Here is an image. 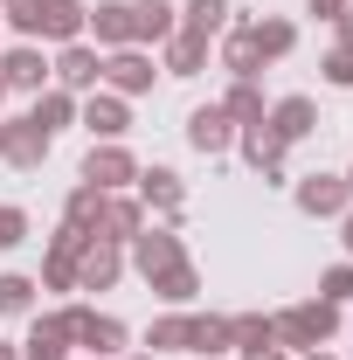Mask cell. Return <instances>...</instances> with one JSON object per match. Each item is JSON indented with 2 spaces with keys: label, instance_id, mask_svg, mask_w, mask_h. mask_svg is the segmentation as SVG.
Listing matches in <instances>:
<instances>
[{
  "label": "cell",
  "instance_id": "cell-1",
  "mask_svg": "<svg viewBox=\"0 0 353 360\" xmlns=\"http://www.w3.org/2000/svg\"><path fill=\"white\" fill-rule=\"evenodd\" d=\"M270 333H284L291 347H319V340L333 333V305H326V298H319V305H298V312H284V319H277Z\"/></svg>",
  "mask_w": 353,
  "mask_h": 360
},
{
  "label": "cell",
  "instance_id": "cell-2",
  "mask_svg": "<svg viewBox=\"0 0 353 360\" xmlns=\"http://www.w3.org/2000/svg\"><path fill=\"white\" fill-rule=\"evenodd\" d=\"M298 208H305V215H340V208H347V180L312 174L305 187H298Z\"/></svg>",
  "mask_w": 353,
  "mask_h": 360
},
{
  "label": "cell",
  "instance_id": "cell-3",
  "mask_svg": "<svg viewBox=\"0 0 353 360\" xmlns=\"http://www.w3.org/2000/svg\"><path fill=\"white\" fill-rule=\"evenodd\" d=\"M84 180H90V187H97V194H104V187H125V180H132V160H125V153H111V146H104V153H90V167H84Z\"/></svg>",
  "mask_w": 353,
  "mask_h": 360
},
{
  "label": "cell",
  "instance_id": "cell-4",
  "mask_svg": "<svg viewBox=\"0 0 353 360\" xmlns=\"http://www.w3.org/2000/svg\"><path fill=\"white\" fill-rule=\"evenodd\" d=\"M187 139H194L201 153H222V146H229V111H194V118H187Z\"/></svg>",
  "mask_w": 353,
  "mask_h": 360
},
{
  "label": "cell",
  "instance_id": "cell-5",
  "mask_svg": "<svg viewBox=\"0 0 353 360\" xmlns=\"http://www.w3.org/2000/svg\"><path fill=\"white\" fill-rule=\"evenodd\" d=\"M0 84H14V90H42V56H35V49H14V56L0 63Z\"/></svg>",
  "mask_w": 353,
  "mask_h": 360
},
{
  "label": "cell",
  "instance_id": "cell-6",
  "mask_svg": "<svg viewBox=\"0 0 353 360\" xmlns=\"http://www.w3.org/2000/svg\"><path fill=\"white\" fill-rule=\"evenodd\" d=\"M270 132H277V139H305L312 132V104H305V97H284V104L270 111Z\"/></svg>",
  "mask_w": 353,
  "mask_h": 360
},
{
  "label": "cell",
  "instance_id": "cell-7",
  "mask_svg": "<svg viewBox=\"0 0 353 360\" xmlns=\"http://www.w3.org/2000/svg\"><path fill=\"white\" fill-rule=\"evenodd\" d=\"M104 77H111L118 90H146V84H153V63L125 49V56H111V63H104Z\"/></svg>",
  "mask_w": 353,
  "mask_h": 360
},
{
  "label": "cell",
  "instance_id": "cell-8",
  "mask_svg": "<svg viewBox=\"0 0 353 360\" xmlns=\"http://www.w3.org/2000/svg\"><path fill=\"white\" fill-rule=\"evenodd\" d=\"M84 28V7L77 0H42V28L35 35H77Z\"/></svg>",
  "mask_w": 353,
  "mask_h": 360
},
{
  "label": "cell",
  "instance_id": "cell-9",
  "mask_svg": "<svg viewBox=\"0 0 353 360\" xmlns=\"http://www.w3.org/2000/svg\"><path fill=\"white\" fill-rule=\"evenodd\" d=\"M77 277H84L90 291H104V284L118 277V250H111V243H97V250H90L84 264H77Z\"/></svg>",
  "mask_w": 353,
  "mask_h": 360
},
{
  "label": "cell",
  "instance_id": "cell-10",
  "mask_svg": "<svg viewBox=\"0 0 353 360\" xmlns=\"http://www.w3.org/2000/svg\"><path fill=\"white\" fill-rule=\"evenodd\" d=\"M97 42H132V7L125 0H104L97 7Z\"/></svg>",
  "mask_w": 353,
  "mask_h": 360
},
{
  "label": "cell",
  "instance_id": "cell-11",
  "mask_svg": "<svg viewBox=\"0 0 353 360\" xmlns=\"http://www.w3.org/2000/svg\"><path fill=\"white\" fill-rule=\"evenodd\" d=\"M132 35H174V7H167V0H139L132 7Z\"/></svg>",
  "mask_w": 353,
  "mask_h": 360
},
{
  "label": "cell",
  "instance_id": "cell-12",
  "mask_svg": "<svg viewBox=\"0 0 353 360\" xmlns=\"http://www.w3.org/2000/svg\"><path fill=\"white\" fill-rule=\"evenodd\" d=\"M222 14H229V0H187V35H215Z\"/></svg>",
  "mask_w": 353,
  "mask_h": 360
},
{
  "label": "cell",
  "instance_id": "cell-13",
  "mask_svg": "<svg viewBox=\"0 0 353 360\" xmlns=\"http://www.w3.org/2000/svg\"><path fill=\"white\" fill-rule=\"evenodd\" d=\"M97 77H104V63H97V56H90V49H70V56H63V84H97Z\"/></svg>",
  "mask_w": 353,
  "mask_h": 360
},
{
  "label": "cell",
  "instance_id": "cell-14",
  "mask_svg": "<svg viewBox=\"0 0 353 360\" xmlns=\"http://www.w3.org/2000/svg\"><path fill=\"white\" fill-rule=\"evenodd\" d=\"M90 132L118 139V132H125V104H118V97H97V104H90Z\"/></svg>",
  "mask_w": 353,
  "mask_h": 360
},
{
  "label": "cell",
  "instance_id": "cell-15",
  "mask_svg": "<svg viewBox=\"0 0 353 360\" xmlns=\"http://www.w3.org/2000/svg\"><path fill=\"white\" fill-rule=\"evenodd\" d=\"M63 340H70V333H63L56 319H49V326H35V340H28V360H63Z\"/></svg>",
  "mask_w": 353,
  "mask_h": 360
},
{
  "label": "cell",
  "instance_id": "cell-16",
  "mask_svg": "<svg viewBox=\"0 0 353 360\" xmlns=\"http://www.w3.org/2000/svg\"><path fill=\"white\" fill-rule=\"evenodd\" d=\"M146 201L153 208H180V180L174 174H146Z\"/></svg>",
  "mask_w": 353,
  "mask_h": 360
},
{
  "label": "cell",
  "instance_id": "cell-17",
  "mask_svg": "<svg viewBox=\"0 0 353 360\" xmlns=\"http://www.w3.org/2000/svg\"><path fill=\"white\" fill-rule=\"evenodd\" d=\"M167 63H174V77H194V70H201V35H180Z\"/></svg>",
  "mask_w": 353,
  "mask_h": 360
},
{
  "label": "cell",
  "instance_id": "cell-18",
  "mask_svg": "<svg viewBox=\"0 0 353 360\" xmlns=\"http://www.w3.org/2000/svg\"><path fill=\"white\" fill-rule=\"evenodd\" d=\"M97 222L111 229V243H118V236H139V208H132V201H118V208H104Z\"/></svg>",
  "mask_w": 353,
  "mask_h": 360
},
{
  "label": "cell",
  "instance_id": "cell-19",
  "mask_svg": "<svg viewBox=\"0 0 353 360\" xmlns=\"http://www.w3.org/2000/svg\"><path fill=\"white\" fill-rule=\"evenodd\" d=\"M250 35H257V56H284V49H291V28H284V21H264V28H250Z\"/></svg>",
  "mask_w": 353,
  "mask_h": 360
},
{
  "label": "cell",
  "instance_id": "cell-20",
  "mask_svg": "<svg viewBox=\"0 0 353 360\" xmlns=\"http://www.w3.org/2000/svg\"><path fill=\"white\" fill-rule=\"evenodd\" d=\"M28 298H35L28 277H0V312H28Z\"/></svg>",
  "mask_w": 353,
  "mask_h": 360
},
{
  "label": "cell",
  "instance_id": "cell-21",
  "mask_svg": "<svg viewBox=\"0 0 353 360\" xmlns=\"http://www.w3.org/2000/svg\"><path fill=\"white\" fill-rule=\"evenodd\" d=\"M229 70H236V77H250V70H257V35H250V28L229 42Z\"/></svg>",
  "mask_w": 353,
  "mask_h": 360
},
{
  "label": "cell",
  "instance_id": "cell-22",
  "mask_svg": "<svg viewBox=\"0 0 353 360\" xmlns=\"http://www.w3.org/2000/svg\"><path fill=\"white\" fill-rule=\"evenodd\" d=\"M153 347H194V319H167V326H153Z\"/></svg>",
  "mask_w": 353,
  "mask_h": 360
},
{
  "label": "cell",
  "instance_id": "cell-23",
  "mask_svg": "<svg viewBox=\"0 0 353 360\" xmlns=\"http://www.w3.org/2000/svg\"><path fill=\"white\" fill-rule=\"evenodd\" d=\"M194 347H201V354L229 347V319H194Z\"/></svg>",
  "mask_w": 353,
  "mask_h": 360
},
{
  "label": "cell",
  "instance_id": "cell-24",
  "mask_svg": "<svg viewBox=\"0 0 353 360\" xmlns=\"http://www.w3.org/2000/svg\"><path fill=\"white\" fill-rule=\"evenodd\" d=\"M229 118H250V125H264V97H257V90L243 84L236 97H229Z\"/></svg>",
  "mask_w": 353,
  "mask_h": 360
},
{
  "label": "cell",
  "instance_id": "cell-25",
  "mask_svg": "<svg viewBox=\"0 0 353 360\" xmlns=\"http://www.w3.org/2000/svg\"><path fill=\"white\" fill-rule=\"evenodd\" d=\"M63 118H70V97H42V104H35V118H28V125H42V132H56V125H63Z\"/></svg>",
  "mask_w": 353,
  "mask_h": 360
},
{
  "label": "cell",
  "instance_id": "cell-26",
  "mask_svg": "<svg viewBox=\"0 0 353 360\" xmlns=\"http://www.w3.org/2000/svg\"><path fill=\"white\" fill-rule=\"evenodd\" d=\"M7 7H14V28H28V35L42 28V0H7Z\"/></svg>",
  "mask_w": 353,
  "mask_h": 360
},
{
  "label": "cell",
  "instance_id": "cell-27",
  "mask_svg": "<svg viewBox=\"0 0 353 360\" xmlns=\"http://www.w3.org/2000/svg\"><path fill=\"white\" fill-rule=\"evenodd\" d=\"M333 298H353V270H326V305Z\"/></svg>",
  "mask_w": 353,
  "mask_h": 360
},
{
  "label": "cell",
  "instance_id": "cell-28",
  "mask_svg": "<svg viewBox=\"0 0 353 360\" xmlns=\"http://www.w3.org/2000/svg\"><path fill=\"white\" fill-rule=\"evenodd\" d=\"M326 77H333V84H353V49H340V56L326 63Z\"/></svg>",
  "mask_w": 353,
  "mask_h": 360
},
{
  "label": "cell",
  "instance_id": "cell-29",
  "mask_svg": "<svg viewBox=\"0 0 353 360\" xmlns=\"http://www.w3.org/2000/svg\"><path fill=\"white\" fill-rule=\"evenodd\" d=\"M312 14H340V0H312Z\"/></svg>",
  "mask_w": 353,
  "mask_h": 360
},
{
  "label": "cell",
  "instance_id": "cell-30",
  "mask_svg": "<svg viewBox=\"0 0 353 360\" xmlns=\"http://www.w3.org/2000/svg\"><path fill=\"white\" fill-rule=\"evenodd\" d=\"M250 360H277V354H270V347H250Z\"/></svg>",
  "mask_w": 353,
  "mask_h": 360
},
{
  "label": "cell",
  "instance_id": "cell-31",
  "mask_svg": "<svg viewBox=\"0 0 353 360\" xmlns=\"http://www.w3.org/2000/svg\"><path fill=\"white\" fill-rule=\"evenodd\" d=\"M0 153H7V125H0Z\"/></svg>",
  "mask_w": 353,
  "mask_h": 360
},
{
  "label": "cell",
  "instance_id": "cell-32",
  "mask_svg": "<svg viewBox=\"0 0 353 360\" xmlns=\"http://www.w3.org/2000/svg\"><path fill=\"white\" fill-rule=\"evenodd\" d=\"M347 42H353V14H347Z\"/></svg>",
  "mask_w": 353,
  "mask_h": 360
},
{
  "label": "cell",
  "instance_id": "cell-33",
  "mask_svg": "<svg viewBox=\"0 0 353 360\" xmlns=\"http://www.w3.org/2000/svg\"><path fill=\"white\" fill-rule=\"evenodd\" d=\"M347 250H353V222H347Z\"/></svg>",
  "mask_w": 353,
  "mask_h": 360
},
{
  "label": "cell",
  "instance_id": "cell-34",
  "mask_svg": "<svg viewBox=\"0 0 353 360\" xmlns=\"http://www.w3.org/2000/svg\"><path fill=\"white\" fill-rule=\"evenodd\" d=\"M347 194H353V180H347Z\"/></svg>",
  "mask_w": 353,
  "mask_h": 360
},
{
  "label": "cell",
  "instance_id": "cell-35",
  "mask_svg": "<svg viewBox=\"0 0 353 360\" xmlns=\"http://www.w3.org/2000/svg\"><path fill=\"white\" fill-rule=\"evenodd\" d=\"M312 360H326V354H312Z\"/></svg>",
  "mask_w": 353,
  "mask_h": 360
}]
</instances>
